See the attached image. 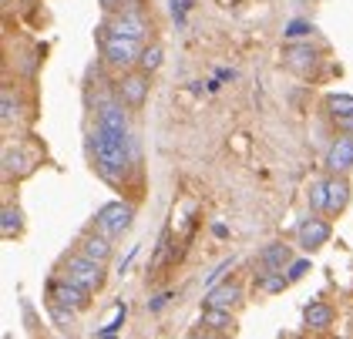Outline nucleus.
Here are the masks:
<instances>
[{
	"label": "nucleus",
	"mask_w": 353,
	"mask_h": 339,
	"mask_svg": "<svg viewBox=\"0 0 353 339\" xmlns=\"http://www.w3.org/2000/svg\"><path fill=\"white\" fill-rule=\"evenodd\" d=\"M88 145H91V155L98 161V172L108 178V182H121L128 161H132V134H114L105 128H91L88 134Z\"/></svg>",
	"instance_id": "f257e3e1"
},
{
	"label": "nucleus",
	"mask_w": 353,
	"mask_h": 339,
	"mask_svg": "<svg viewBox=\"0 0 353 339\" xmlns=\"http://www.w3.org/2000/svg\"><path fill=\"white\" fill-rule=\"evenodd\" d=\"M57 276H64V279H71V282H78V286L98 292V289L105 286V262L91 259V256H84L81 249H78L74 256H64Z\"/></svg>",
	"instance_id": "f03ea898"
},
{
	"label": "nucleus",
	"mask_w": 353,
	"mask_h": 339,
	"mask_svg": "<svg viewBox=\"0 0 353 339\" xmlns=\"http://www.w3.org/2000/svg\"><path fill=\"white\" fill-rule=\"evenodd\" d=\"M141 51H145V41L118 37V34H101V57L114 71H132V68H138Z\"/></svg>",
	"instance_id": "7ed1b4c3"
},
{
	"label": "nucleus",
	"mask_w": 353,
	"mask_h": 339,
	"mask_svg": "<svg viewBox=\"0 0 353 339\" xmlns=\"http://www.w3.org/2000/svg\"><path fill=\"white\" fill-rule=\"evenodd\" d=\"M132 222H135V205L132 202H108V205H101V209L94 212V229H101V232H108L111 238H118V235H125L132 229Z\"/></svg>",
	"instance_id": "20e7f679"
},
{
	"label": "nucleus",
	"mask_w": 353,
	"mask_h": 339,
	"mask_svg": "<svg viewBox=\"0 0 353 339\" xmlns=\"http://www.w3.org/2000/svg\"><path fill=\"white\" fill-rule=\"evenodd\" d=\"M91 289L78 286V282H71V279H64V276H54L51 282H48V302H61V306H68V309H74V313H84L88 306H91Z\"/></svg>",
	"instance_id": "39448f33"
},
{
	"label": "nucleus",
	"mask_w": 353,
	"mask_h": 339,
	"mask_svg": "<svg viewBox=\"0 0 353 339\" xmlns=\"http://www.w3.org/2000/svg\"><path fill=\"white\" fill-rule=\"evenodd\" d=\"M101 30L105 34H118V37H132V41H145L148 30H152V21L141 10H125V14H111Z\"/></svg>",
	"instance_id": "423d86ee"
},
{
	"label": "nucleus",
	"mask_w": 353,
	"mask_h": 339,
	"mask_svg": "<svg viewBox=\"0 0 353 339\" xmlns=\"http://www.w3.org/2000/svg\"><path fill=\"white\" fill-rule=\"evenodd\" d=\"M148 74L138 68V71H121V78H118V84H114V91H118V101H125V105L132 107V111H138V107H145V101H148Z\"/></svg>",
	"instance_id": "0eeeda50"
},
{
	"label": "nucleus",
	"mask_w": 353,
	"mask_h": 339,
	"mask_svg": "<svg viewBox=\"0 0 353 339\" xmlns=\"http://www.w3.org/2000/svg\"><path fill=\"white\" fill-rule=\"evenodd\" d=\"M283 64L299 74V78H306V74H313L316 71V64H320V51L316 48H310V41H286L283 44Z\"/></svg>",
	"instance_id": "6e6552de"
},
{
	"label": "nucleus",
	"mask_w": 353,
	"mask_h": 339,
	"mask_svg": "<svg viewBox=\"0 0 353 339\" xmlns=\"http://www.w3.org/2000/svg\"><path fill=\"white\" fill-rule=\"evenodd\" d=\"M330 235H333V225L326 222V218H306L303 225L296 229V245L310 256V252H320L326 242H330Z\"/></svg>",
	"instance_id": "1a4fd4ad"
},
{
	"label": "nucleus",
	"mask_w": 353,
	"mask_h": 339,
	"mask_svg": "<svg viewBox=\"0 0 353 339\" xmlns=\"http://www.w3.org/2000/svg\"><path fill=\"white\" fill-rule=\"evenodd\" d=\"M350 178L347 175H330L326 178V212L323 215H330V218H336V215H343L347 212V205H350Z\"/></svg>",
	"instance_id": "9d476101"
},
{
	"label": "nucleus",
	"mask_w": 353,
	"mask_h": 339,
	"mask_svg": "<svg viewBox=\"0 0 353 339\" xmlns=\"http://www.w3.org/2000/svg\"><path fill=\"white\" fill-rule=\"evenodd\" d=\"M326 168H330V175H350L353 172V134H340V138L330 145Z\"/></svg>",
	"instance_id": "9b49d317"
},
{
	"label": "nucleus",
	"mask_w": 353,
	"mask_h": 339,
	"mask_svg": "<svg viewBox=\"0 0 353 339\" xmlns=\"http://www.w3.org/2000/svg\"><path fill=\"white\" fill-rule=\"evenodd\" d=\"M326 114L340 134H353V94H330L326 98Z\"/></svg>",
	"instance_id": "f8f14e48"
},
{
	"label": "nucleus",
	"mask_w": 353,
	"mask_h": 339,
	"mask_svg": "<svg viewBox=\"0 0 353 339\" xmlns=\"http://www.w3.org/2000/svg\"><path fill=\"white\" fill-rule=\"evenodd\" d=\"M290 262H293V245H286V242H270V245L256 256L259 272H286Z\"/></svg>",
	"instance_id": "ddd939ff"
},
{
	"label": "nucleus",
	"mask_w": 353,
	"mask_h": 339,
	"mask_svg": "<svg viewBox=\"0 0 353 339\" xmlns=\"http://www.w3.org/2000/svg\"><path fill=\"white\" fill-rule=\"evenodd\" d=\"M125 101H105V105L98 107V118H94V125L105 131H114V134H132L128 131V111H125Z\"/></svg>",
	"instance_id": "4468645a"
},
{
	"label": "nucleus",
	"mask_w": 353,
	"mask_h": 339,
	"mask_svg": "<svg viewBox=\"0 0 353 339\" xmlns=\"http://www.w3.org/2000/svg\"><path fill=\"white\" fill-rule=\"evenodd\" d=\"M205 306H219V309H236L239 302H243V286L236 282V279H225V282H219V286L205 289V299H202Z\"/></svg>",
	"instance_id": "2eb2a0df"
},
{
	"label": "nucleus",
	"mask_w": 353,
	"mask_h": 339,
	"mask_svg": "<svg viewBox=\"0 0 353 339\" xmlns=\"http://www.w3.org/2000/svg\"><path fill=\"white\" fill-rule=\"evenodd\" d=\"M199 326L209 329V333H219V336L236 333V313H232V309H219V306H205V309H202V319H199Z\"/></svg>",
	"instance_id": "dca6fc26"
},
{
	"label": "nucleus",
	"mask_w": 353,
	"mask_h": 339,
	"mask_svg": "<svg viewBox=\"0 0 353 339\" xmlns=\"http://www.w3.org/2000/svg\"><path fill=\"white\" fill-rule=\"evenodd\" d=\"M78 249H81L84 256H91V259H98V262H108L111 252H114V245H111V235L101 232V229H94V232L81 235Z\"/></svg>",
	"instance_id": "f3484780"
},
{
	"label": "nucleus",
	"mask_w": 353,
	"mask_h": 339,
	"mask_svg": "<svg viewBox=\"0 0 353 339\" xmlns=\"http://www.w3.org/2000/svg\"><path fill=\"white\" fill-rule=\"evenodd\" d=\"M333 306H326V302H310L306 309H303V322H306V329H313V333H326L330 326H333Z\"/></svg>",
	"instance_id": "a211bd4d"
},
{
	"label": "nucleus",
	"mask_w": 353,
	"mask_h": 339,
	"mask_svg": "<svg viewBox=\"0 0 353 339\" xmlns=\"http://www.w3.org/2000/svg\"><path fill=\"white\" fill-rule=\"evenodd\" d=\"M290 282H293V279H290L286 272H256V292H263V296H276V292H283Z\"/></svg>",
	"instance_id": "6ab92c4d"
},
{
	"label": "nucleus",
	"mask_w": 353,
	"mask_h": 339,
	"mask_svg": "<svg viewBox=\"0 0 353 339\" xmlns=\"http://www.w3.org/2000/svg\"><path fill=\"white\" fill-rule=\"evenodd\" d=\"M21 229H24V212L14 209V205H3V212H0V235L14 238V235H21Z\"/></svg>",
	"instance_id": "aec40b11"
},
{
	"label": "nucleus",
	"mask_w": 353,
	"mask_h": 339,
	"mask_svg": "<svg viewBox=\"0 0 353 339\" xmlns=\"http://www.w3.org/2000/svg\"><path fill=\"white\" fill-rule=\"evenodd\" d=\"M30 172V165H28V158L21 155L17 148H3V178H21V175H28Z\"/></svg>",
	"instance_id": "412c9836"
},
{
	"label": "nucleus",
	"mask_w": 353,
	"mask_h": 339,
	"mask_svg": "<svg viewBox=\"0 0 353 339\" xmlns=\"http://www.w3.org/2000/svg\"><path fill=\"white\" fill-rule=\"evenodd\" d=\"M17 118H21L17 94H14V88H10V84H3V91H0V121H3V125H10V121H17Z\"/></svg>",
	"instance_id": "4be33fe9"
},
{
	"label": "nucleus",
	"mask_w": 353,
	"mask_h": 339,
	"mask_svg": "<svg viewBox=\"0 0 353 339\" xmlns=\"http://www.w3.org/2000/svg\"><path fill=\"white\" fill-rule=\"evenodd\" d=\"M162 61H165L162 44H145V51H141V57H138V68H141L145 74H155V71L162 68Z\"/></svg>",
	"instance_id": "5701e85b"
},
{
	"label": "nucleus",
	"mask_w": 353,
	"mask_h": 339,
	"mask_svg": "<svg viewBox=\"0 0 353 339\" xmlns=\"http://www.w3.org/2000/svg\"><path fill=\"white\" fill-rule=\"evenodd\" d=\"M125 316H128V306H125V302H114V306H111V316L105 319V326H101V329H94V336H114V333L121 329Z\"/></svg>",
	"instance_id": "b1692460"
},
{
	"label": "nucleus",
	"mask_w": 353,
	"mask_h": 339,
	"mask_svg": "<svg viewBox=\"0 0 353 339\" xmlns=\"http://www.w3.org/2000/svg\"><path fill=\"white\" fill-rule=\"evenodd\" d=\"M48 316H51V322H54L57 329H71L74 319H78L74 309H68V306H61V302H48Z\"/></svg>",
	"instance_id": "393cba45"
},
{
	"label": "nucleus",
	"mask_w": 353,
	"mask_h": 339,
	"mask_svg": "<svg viewBox=\"0 0 353 339\" xmlns=\"http://www.w3.org/2000/svg\"><path fill=\"white\" fill-rule=\"evenodd\" d=\"M306 198H310V209L326 212V178H316V182H310V192H306Z\"/></svg>",
	"instance_id": "a878e982"
},
{
	"label": "nucleus",
	"mask_w": 353,
	"mask_h": 339,
	"mask_svg": "<svg viewBox=\"0 0 353 339\" xmlns=\"http://www.w3.org/2000/svg\"><path fill=\"white\" fill-rule=\"evenodd\" d=\"M310 34H316V24H310V21H290L286 30H283L286 41H303V37H310Z\"/></svg>",
	"instance_id": "bb28decb"
},
{
	"label": "nucleus",
	"mask_w": 353,
	"mask_h": 339,
	"mask_svg": "<svg viewBox=\"0 0 353 339\" xmlns=\"http://www.w3.org/2000/svg\"><path fill=\"white\" fill-rule=\"evenodd\" d=\"M98 3H101L105 17H111V14H125V10H141V0H98Z\"/></svg>",
	"instance_id": "cd10ccee"
},
{
	"label": "nucleus",
	"mask_w": 353,
	"mask_h": 339,
	"mask_svg": "<svg viewBox=\"0 0 353 339\" xmlns=\"http://www.w3.org/2000/svg\"><path fill=\"white\" fill-rule=\"evenodd\" d=\"M306 272H310V259H293V262H290V269H286V276H290L293 282H296V279H303Z\"/></svg>",
	"instance_id": "c85d7f7f"
},
{
	"label": "nucleus",
	"mask_w": 353,
	"mask_h": 339,
	"mask_svg": "<svg viewBox=\"0 0 353 339\" xmlns=\"http://www.w3.org/2000/svg\"><path fill=\"white\" fill-rule=\"evenodd\" d=\"M192 3H195V0H172V17H175L179 24L185 21V14L192 10Z\"/></svg>",
	"instance_id": "c756f323"
},
{
	"label": "nucleus",
	"mask_w": 353,
	"mask_h": 339,
	"mask_svg": "<svg viewBox=\"0 0 353 339\" xmlns=\"http://www.w3.org/2000/svg\"><path fill=\"white\" fill-rule=\"evenodd\" d=\"M135 252H138V245H132V249H128V256H125V259L118 262V272H125V269L132 265V259H135Z\"/></svg>",
	"instance_id": "7c9ffc66"
},
{
	"label": "nucleus",
	"mask_w": 353,
	"mask_h": 339,
	"mask_svg": "<svg viewBox=\"0 0 353 339\" xmlns=\"http://www.w3.org/2000/svg\"><path fill=\"white\" fill-rule=\"evenodd\" d=\"M168 299H172V292H165V296H159V299H155V302H152L148 309H152V313H159V309H162V306L168 302Z\"/></svg>",
	"instance_id": "2f4dec72"
},
{
	"label": "nucleus",
	"mask_w": 353,
	"mask_h": 339,
	"mask_svg": "<svg viewBox=\"0 0 353 339\" xmlns=\"http://www.w3.org/2000/svg\"><path fill=\"white\" fill-rule=\"evenodd\" d=\"M222 3H225V7H236V3H239V0H222Z\"/></svg>",
	"instance_id": "473e14b6"
},
{
	"label": "nucleus",
	"mask_w": 353,
	"mask_h": 339,
	"mask_svg": "<svg viewBox=\"0 0 353 339\" xmlns=\"http://www.w3.org/2000/svg\"><path fill=\"white\" fill-rule=\"evenodd\" d=\"M3 7H10V0H3Z\"/></svg>",
	"instance_id": "72a5a7b5"
}]
</instances>
